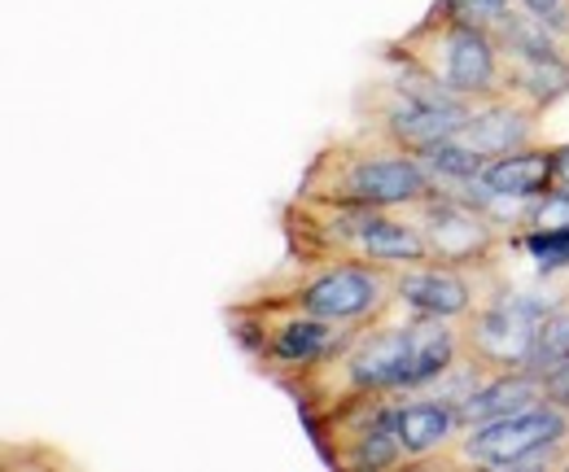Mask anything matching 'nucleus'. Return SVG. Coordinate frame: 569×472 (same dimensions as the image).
<instances>
[{
	"instance_id": "obj_14",
	"label": "nucleus",
	"mask_w": 569,
	"mask_h": 472,
	"mask_svg": "<svg viewBox=\"0 0 569 472\" xmlns=\"http://www.w3.org/2000/svg\"><path fill=\"white\" fill-rule=\"evenodd\" d=\"M465 420H460V406L447 403V399H429V394H399L395 406V433L403 442V455H408V469L426 464L429 455L447 451L456 438H460Z\"/></svg>"
},
{
	"instance_id": "obj_25",
	"label": "nucleus",
	"mask_w": 569,
	"mask_h": 472,
	"mask_svg": "<svg viewBox=\"0 0 569 472\" xmlns=\"http://www.w3.org/2000/svg\"><path fill=\"white\" fill-rule=\"evenodd\" d=\"M526 9H535V13H561L569 9V0H521Z\"/></svg>"
},
{
	"instance_id": "obj_20",
	"label": "nucleus",
	"mask_w": 569,
	"mask_h": 472,
	"mask_svg": "<svg viewBox=\"0 0 569 472\" xmlns=\"http://www.w3.org/2000/svg\"><path fill=\"white\" fill-rule=\"evenodd\" d=\"M508 250L526 254L539 275H561V271H569V228H561V232H517Z\"/></svg>"
},
{
	"instance_id": "obj_2",
	"label": "nucleus",
	"mask_w": 569,
	"mask_h": 472,
	"mask_svg": "<svg viewBox=\"0 0 569 472\" xmlns=\"http://www.w3.org/2000/svg\"><path fill=\"white\" fill-rule=\"evenodd\" d=\"M412 354V311H403L395 298L381 315L351 329L320 368L302 372L298 381L281 385L298 403V415H320L333 406H347L368 394H403V372Z\"/></svg>"
},
{
	"instance_id": "obj_15",
	"label": "nucleus",
	"mask_w": 569,
	"mask_h": 472,
	"mask_svg": "<svg viewBox=\"0 0 569 472\" xmlns=\"http://www.w3.org/2000/svg\"><path fill=\"white\" fill-rule=\"evenodd\" d=\"M465 354V329L460 320H438V315H412V354L403 372V394L429 390L442 372L456 368Z\"/></svg>"
},
{
	"instance_id": "obj_19",
	"label": "nucleus",
	"mask_w": 569,
	"mask_h": 472,
	"mask_svg": "<svg viewBox=\"0 0 569 472\" xmlns=\"http://www.w3.org/2000/svg\"><path fill=\"white\" fill-rule=\"evenodd\" d=\"M569 359V298L557 302L543 320H539V333H535V345H530V363L539 376H548L552 368H561Z\"/></svg>"
},
{
	"instance_id": "obj_3",
	"label": "nucleus",
	"mask_w": 569,
	"mask_h": 472,
	"mask_svg": "<svg viewBox=\"0 0 569 472\" xmlns=\"http://www.w3.org/2000/svg\"><path fill=\"white\" fill-rule=\"evenodd\" d=\"M307 198L325 202H351V205H381V210H408L438 193V180L429 167L399 149L395 140L377 135L372 128H356L351 135L329 140L302 171L298 189Z\"/></svg>"
},
{
	"instance_id": "obj_9",
	"label": "nucleus",
	"mask_w": 569,
	"mask_h": 472,
	"mask_svg": "<svg viewBox=\"0 0 569 472\" xmlns=\"http://www.w3.org/2000/svg\"><path fill=\"white\" fill-rule=\"evenodd\" d=\"M569 442V411L557 406L552 399L499 415L487 424H469L460 429V438L429 455L417 469H496V472H521L539 451Z\"/></svg>"
},
{
	"instance_id": "obj_24",
	"label": "nucleus",
	"mask_w": 569,
	"mask_h": 472,
	"mask_svg": "<svg viewBox=\"0 0 569 472\" xmlns=\"http://www.w3.org/2000/svg\"><path fill=\"white\" fill-rule=\"evenodd\" d=\"M552 184L569 189V140L566 144H552Z\"/></svg>"
},
{
	"instance_id": "obj_7",
	"label": "nucleus",
	"mask_w": 569,
	"mask_h": 472,
	"mask_svg": "<svg viewBox=\"0 0 569 472\" xmlns=\"http://www.w3.org/2000/svg\"><path fill=\"white\" fill-rule=\"evenodd\" d=\"M223 320H228L232 341L241 345V354L277 385H289L302 372L320 368L356 329V324L316 320L302 311H281V307H246L237 298L228 302Z\"/></svg>"
},
{
	"instance_id": "obj_10",
	"label": "nucleus",
	"mask_w": 569,
	"mask_h": 472,
	"mask_svg": "<svg viewBox=\"0 0 569 472\" xmlns=\"http://www.w3.org/2000/svg\"><path fill=\"white\" fill-rule=\"evenodd\" d=\"M395 406L399 394H368L347 406L307 415L302 424L316 438V451L325 464L347 472H386L408 469L403 442L395 433Z\"/></svg>"
},
{
	"instance_id": "obj_16",
	"label": "nucleus",
	"mask_w": 569,
	"mask_h": 472,
	"mask_svg": "<svg viewBox=\"0 0 569 472\" xmlns=\"http://www.w3.org/2000/svg\"><path fill=\"white\" fill-rule=\"evenodd\" d=\"M543 399H548L543 376H539L535 368H512V372L487 376V381L460 403V420H465V429H469V424H487V420L526 411V406L543 403Z\"/></svg>"
},
{
	"instance_id": "obj_17",
	"label": "nucleus",
	"mask_w": 569,
	"mask_h": 472,
	"mask_svg": "<svg viewBox=\"0 0 569 472\" xmlns=\"http://www.w3.org/2000/svg\"><path fill=\"white\" fill-rule=\"evenodd\" d=\"M491 193H508V198H539L552 189V144L539 140V144H526V149H512V153H499L482 167L478 175Z\"/></svg>"
},
{
	"instance_id": "obj_13",
	"label": "nucleus",
	"mask_w": 569,
	"mask_h": 472,
	"mask_svg": "<svg viewBox=\"0 0 569 472\" xmlns=\"http://www.w3.org/2000/svg\"><path fill=\"white\" fill-rule=\"evenodd\" d=\"M460 140L478 153V158H499V153H512V149H526V144H539L543 140V114L530 110L526 101L517 97H491L482 106H473L469 123L460 128Z\"/></svg>"
},
{
	"instance_id": "obj_6",
	"label": "nucleus",
	"mask_w": 569,
	"mask_h": 472,
	"mask_svg": "<svg viewBox=\"0 0 569 472\" xmlns=\"http://www.w3.org/2000/svg\"><path fill=\"white\" fill-rule=\"evenodd\" d=\"M473 114V101L451 97L438 79L412 67H390L386 79H372L356 92V123L395 140L408 153H426L438 140L456 135Z\"/></svg>"
},
{
	"instance_id": "obj_11",
	"label": "nucleus",
	"mask_w": 569,
	"mask_h": 472,
	"mask_svg": "<svg viewBox=\"0 0 569 472\" xmlns=\"http://www.w3.org/2000/svg\"><path fill=\"white\" fill-rule=\"evenodd\" d=\"M412 223L426 237V250L433 263L447 268H499L512 237L499 228L491 214H482L473 202L438 189L426 202L408 205Z\"/></svg>"
},
{
	"instance_id": "obj_4",
	"label": "nucleus",
	"mask_w": 569,
	"mask_h": 472,
	"mask_svg": "<svg viewBox=\"0 0 569 472\" xmlns=\"http://www.w3.org/2000/svg\"><path fill=\"white\" fill-rule=\"evenodd\" d=\"M381 62L421 70L429 79H438L451 97L473 101V106L503 97V49H499L496 31L469 22L447 0H433L417 27L395 36L381 49Z\"/></svg>"
},
{
	"instance_id": "obj_22",
	"label": "nucleus",
	"mask_w": 569,
	"mask_h": 472,
	"mask_svg": "<svg viewBox=\"0 0 569 472\" xmlns=\"http://www.w3.org/2000/svg\"><path fill=\"white\" fill-rule=\"evenodd\" d=\"M456 13H465L469 22H478V27H487V31H499L512 13H517V4L521 0H447Z\"/></svg>"
},
{
	"instance_id": "obj_18",
	"label": "nucleus",
	"mask_w": 569,
	"mask_h": 472,
	"mask_svg": "<svg viewBox=\"0 0 569 472\" xmlns=\"http://www.w3.org/2000/svg\"><path fill=\"white\" fill-rule=\"evenodd\" d=\"M503 92L526 101L530 110L548 114L561 97H569V67L566 62H548V58L503 53Z\"/></svg>"
},
{
	"instance_id": "obj_5",
	"label": "nucleus",
	"mask_w": 569,
	"mask_h": 472,
	"mask_svg": "<svg viewBox=\"0 0 569 472\" xmlns=\"http://www.w3.org/2000/svg\"><path fill=\"white\" fill-rule=\"evenodd\" d=\"M390 271L359 268V263H293L284 259L281 271L263 275L259 284L241 289L237 302L246 307H281L302 311L316 320L363 324L390 307Z\"/></svg>"
},
{
	"instance_id": "obj_8",
	"label": "nucleus",
	"mask_w": 569,
	"mask_h": 472,
	"mask_svg": "<svg viewBox=\"0 0 569 472\" xmlns=\"http://www.w3.org/2000/svg\"><path fill=\"white\" fill-rule=\"evenodd\" d=\"M566 298L569 289L557 284V275H539V284H517V280H508L499 271L491 293L482 298V307L460 320V329H465V354L478 368H487L491 376L496 372H512V368H526L535 333H539V320L557 302H566Z\"/></svg>"
},
{
	"instance_id": "obj_1",
	"label": "nucleus",
	"mask_w": 569,
	"mask_h": 472,
	"mask_svg": "<svg viewBox=\"0 0 569 472\" xmlns=\"http://www.w3.org/2000/svg\"><path fill=\"white\" fill-rule=\"evenodd\" d=\"M284 259L293 263H359V268H399L429 259L426 237L408 210L325 202L293 193L281 202Z\"/></svg>"
},
{
	"instance_id": "obj_23",
	"label": "nucleus",
	"mask_w": 569,
	"mask_h": 472,
	"mask_svg": "<svg viewBox=\"0 0 569 472\" xmlns=\"http://www.w3.org/2000/svg\"><path fill=\"white\" fill-rule=\"evenodd\" d=\"M543 385H548V399L569 411V359L561 363V368H552V372L543 376Z\"/></svg>"
},
{
	"instance_id": "obj_12",
	"label": "nucleus",
	"mask_w": 569,
	"mask_h": 472,
	"mask_svg": "<svg viewBox=\"0 0 569 472\" xmlns=\"http://www.w3.org/2000/svg\"><path fill=\"white\" fill-rule=\"evenodd\" d=\"M390 271V293L403 311L412 315H438V320H465L482 307V298L491 293L499 268H447V263H399Z\"/></svg>"
},
{
	"instance_id": "obj_21",
	"label": "nucleus",
	"mask_w": 569,
	"mask_h": 472,
	"mask_svg": "<svg viewBox=\"0 0 569 472\" xmlns=\"http://www.w3.org/2000/svg\"><path fill=\"white\" fill-rule=\"evenodd\" d=\"M561 228H569V189L552 184L548 193H539L530 202V214H526L521 232H561Z\"/></svg>"
}]
</instances>
